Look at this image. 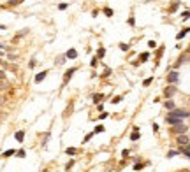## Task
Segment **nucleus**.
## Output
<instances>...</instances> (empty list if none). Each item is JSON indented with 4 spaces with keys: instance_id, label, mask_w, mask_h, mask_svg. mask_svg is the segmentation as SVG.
Segmentation results:
<instances>
[{
    "instance_id": "obj_26",
    "label": "nucleus",
    "mask_w": 190,
    "mask_h": 172,
    "mask_svg": "<svg viewBox=\"0 0 190 172\" xmlns=\"http://www.w3.org/2000/svg\"><path fill=\"white\" fill-rule=\"evenodd\" d=\"M111 72H113V70L109 69V67H106V70H104V74H102L100 77H108V76H111Z\"/></svg>"
},
{
    "instance_id": "obj_1",
    "label": "nucleus",
    "mask_w": 190,
    "mask_h": 172,
    "mask_svg": "<svg viewBox=\"0 0 190 172\" xmlns=\"http://www.w3.org/2000/svg\"><path fill=\"white\" fill-rule=\"evenodd\" d=\"M167 116H174V118L185 119V118H190V112L188 111H185V109H173V111H169Z\"/></svg>"
},
{
    "instance_id": "obj_36",
    "label": "nucleus",
    "mask_w": 190,
    "mask_h": 172,
    "mask_svg": "<svg viewBox=\"0 0 190 172\" xmlns=\"http://www.w3.org/2000/svg\"><path fill=\"white\" fill-rule=\"evenodd\" d=\"M18 4H21V0H11L9 2V5H18Z\"/></svg>"
},
{
    "instance_id": "obj_16",
    "label": "nucleus",
    "mask_w": 190,
    "mask_h": 172,
    "mask_svg": "<svg viewBox=\"0 0 190 172\" xmlns=\"http://www.w3.org/2000/svg\"><path fill=\"white\" fill-rule=\"evenodd\" d=\"M12 155H16V151H14V149H7V151H4V153H2V156H4V158H9V156H12Z\"/></svg>"
},
{
    "instance_id": "obj_32",
    "label": "nucleus",
    "mask_w": 190,
    "mask_h": 172,
    "mask_svg": "<svg viewBox=\"0 0 190 172\" xmlns=\"http://www.w3.org/2000/svg\"><path fill=\"white\" fill-rule=\"evenodd\" d=\"M72 165H74V160H71V162L65 165V170H71V169H72Z\"/></svg>"
},
{
    "instance_id": "obj_13",
    "label": "nucleus",
    "mask_w": 190,
    "mask_h": 172,
    "mask_svg": "<svg viewBox=\"0 0 190 172\" xmlns=\"http://www.w3.org/2000/svg\"><path fill=\"white\" fill-rule=\"evenodd\" d=\"M137 139H139V128L136 127V128H134V132L130 134V140H134V142H136Z\"/></svg>"
},
{
    "instance_id": "obj_44",
    "label": "nucleus",
    "mask_w": 190,
    "mask_h": 172,
    "mask_svg": "<svg viewBox=\"0 0 190 172\" xmlns=\"http://www.w3.org/2000/svg\"><path fill=\"white\" fill-rule=\"evenodd\" d=\"M0 49H5V46H4V44H0Z\"/></svg>"
},
{
    "instance_id": "obj_35",
    "label": "nucleus",
    "mask_w": 190,
    "mask_h": 172,
    "mask_svg": "<svg viewBox=\"0 0 190 172\" xmlns=\"http://www.w3.org/2000/svg\"><path fill=\"white\" fill-rule=\"evenodd\" d=\"M178 5H180V2H174V4L171 5V11H176V9H178Z\"/></svg>"
},
{
    "instance_id": "obj_45",
    "label": "nucleus",
    "mask_w": 190,
    "mask_h": 172,
    "mask_svg": "<svg viewBox=\"0 0 190 172\" xmlns=\"http://www.w3.org/2000/svg\"><path fill=\"white\" fill-rule=\"evenodd\" d=\"M0 65H2V60H0Z\"/></svg>"
},
{
    "instance_id": "obj_24",
    "label": "nucleus",
    "mask_w": 190,
    "mask_h": 172,
    "mask_svg": "<svg viewBox=\"0 0 190 172\" xmlns=\"http://www.w3.org/2000/svg\"><path fill=\"white\" fill-rule=\"evenodd\" d=\"M152 83H153V77H146V79L143 81V86H150Z\"/></svg>"
},
{
    "instance_id": "obj_11",
    "label": "nucleus",
    "mask_w": 190,
    "mask_h": 172,
    "mask_svg": "<svg viewBox=\"0 0 190 172\" xmlns=\"http://www.w3.org/2000/svg\"><path fill=\"white\" fill-rule=\"evenodd\" d=\"M190 32V27H187V28H183V30H181V32H180V34L176 35V39H178V40H181V39H183V37H185V35L188 34Z\"/></svg>"
},
{
    "instance_id": "obj_3",
    "label": "nucleus",
    "mask_w": 190,
    "mask_h": 172,
    "mask_svg": "<svg viewBox=\"0 0 190 172\" xmlns=\"http://www.w3.org/2000/svg\"><path fill=\"white\" fill-rule=\"evenodd\" d=\"M187 130H188V128L181 123V125H176V127L173 128V134H176V135H183V134H187Z\"/></svg>"
},
{
    "instance_id": "obj_4",
    "label": "nucleus",
    "mask_w": 190,
    "mask_h": 172,
    "mask_svg": "<svg viewBox=\"0 0 190 172\" xmlns=\"http://www.w3.org/2000/svg\"><path fill=\"white\" fill-rule=\"evenodd\" d=\"M165 123H169V125L176 127V125H181V123H183V119H180V118H174V116H167V118H165Z\"/></svg>"
},
{
    "instance_id": "obj_22",
    "label": "nucleus",
    "mask_w": 190,
    "mask_h": 172,
    "mask_svg": "<svg viewBox=\"0 0 190 172\" xmlns=\"http://www.w3.org/2000/svg\"><path fill=\"white\" fill-rule=\"evenodd\" d=\"M102 132H104V127L102 125H97L95 130H93V134H102Z\"/></svg>"
},
{
    "instance_id": "obj_38",
    "label": "nucleus",
    "mask_w": 190,
    "mask_h": 172,
    "mask_svg": "<svg viewBox=\"0 0 190 172\" xmlns=\"http://www.w3.org/2000/svg\"><path fill=\"white\" fill-rule=\"evenodd\" d=\"M9 60H11V62H16L18 56H16V55H9Z\"/></svg>"
},
{
    "instance_id": "obj_17",
    "label": "nucleus",
    "mask_w": 190,
    "mask_h": 172,
    "mask_svg": "<svg viewBox=\"0 0 190 172\" xmlns=\"http://www.w3.org/2000/svg\"><path fill=\"white\" fill-rule=\"evenodd\" d=\"M144 167H146V163H144V162H139V163L134 165V170H143Z\"/></svg>"
},
{
    "instance_id": "obj_31",
    "label": "nucleus",
    "mask_w": 190,
    "mask_h": 172,
    "mask_svg": "<svg viewBox=\"0 0 190 172\" xmlns=\"http://www.w3.org/2000/svg\"><path fill=\"white\" fill-rule=\"evenodd\" d=\"M178 153H180V151H169V153H167V158H173V156H176Z\"/></svg>"
},
{
    "instance_id": "obj_46",
    "label": "nucleus",
    "mask_w": 190,
    "mask_h": 172,
    "mask_svg": "<svg viewBox=\"0 0 190 172\" xmlns=\"http://www.w3.org/2000/svg\"><path fill=\"white\" fill-rule=\"evenodd\" d=\"M188 148H190V146H188Z\"/></svg>"
},
{
    "instance_id": "obj_14",
    "label": "nucleus",
    "mask_w": 190,
    "mask_h": 172,
    "mask_svg": "<svg viewBox=\"0 0 190 172\" xmlns=\"http://www.w3.org/2000/svg\"><path fill=\"white\" fill-rule=\"evenodd\" d=\"M164 107H165V109H169V111L176 109V105H174V102H173V100H165V102H164Z\"/></svg>"
},
{
    "instance_id": "obj_37",
    "label": "nucleus",
    "mask_w": 190,
    "mask_h": 172,
    "mask_svg": "<svg viewBox=\"0 0 190 172\" xmlns=\"http://www.w3.org/2000/svg\"><path fill=\"white\" fill-rule=\"evenodd\" d=\"M93 135H95V134H93V132H92V134H88V135H86V137H85V142H88V140H90V139L93 137Z\"/></svg>"
},
{
    "instance_id": "obj_6",
    "label": "nucleus",
    "mask_w": 190,
    "mask_h": 172,
    "mask_svg": "<svg viewBox=\"0 0 190 172\" xmlns=\"http://www.w3.org/2000/svg\"><path fill=\"white\" fill-rule=\"evenodd\" d=\"M74 72H76V69H69L65 74H64V84H67V83L71 81V77L74 76Z\"/></svg>"
},
{
    "instance_id": "obj_42",
    "label": "nucleus",
    "mask_w": 190,
    "mask_h": 172,
    "mask_svg": "<svg viewBox=\"0 0 190 172\" xmlns=\"http://www.w3.org/2000/svg\"><path fill=\"white\" fill-rule=\"evenodd\" d=\"M129 153H130L129 149H123V151H121V155H123V156H129Z\"/></svg>"
},
{
    "instance_id": "obj_43",
    "label": "nucleus",
    "mask_w": 190,
    "mask_h": 172,
    "mask_svg": "<svg viewBox=\"0 0 190 172\" xmlns=\"http://www.w3.org/2000/svg\"><path fill=\"white\" fill-rule=\"evenodd\" d=\"M0 30H5V27H4V25H0Z\"/></svg>"
},
{
    "instance_id": "obj_30",
    "label": "nucleus",
    "mask_w": 190,
    "mask_h": 172,
    "mask_svg": "<svg viewBox=\"0 0 190 172\" xmlns=\"http://www.w3.org/2000/svg\"><path fill=\"white\" fill-rule=\"evenodd\" d=\"M97 63H99V62H97V58L93 56V58L90 60V65H92V67H97Z\"/></svg>"
},
{
    "instance_id": "obj_21",
    "label": "nucleus",
    "mask_w": 190,
    "mask_h": 172,
    "mask_svg": "<svg viewBox=\"0 0 190 172\" xmlns=\"http://www.w3.org/2000/svg\"><path fill=\"white\" fill-rule=\"evenodd\" d=\"M65 60H67V58H65V55H62V56H58V58H56V65H62V63H64Z\"/></svg>"
},
{
    "instance_id": "obj_20",
    "label": "nucleus",
    "mask_w": 190,
    "mask_h": 172,
    "mask_svg": "<svg viewBox=\"0 0 190 172\" xmlns=\"http://www.w3.org/2000/svg\"><path fill=\"white\" fill-rule=\"evenodd\" d=\"M65 153L72 156V155H77V149H76V148H67V149H65Z\"/></svg>"
},
{
    "instance_id": "obj_39",
    "label": "nucleus",
    "mask_w": 190,
    "mask_h": 172,
    "mask_svg": "<svg viewBox=\"0 0 190 172\" xmlns=\"http://www.w3.org/2000/svg\"><path fill=\"white\" fill-rule=\"evenodd\" d=\"M28 67L34 69V67H35V60H30V62H28Z\"/></svg>"
},
{
    "instance_id": "obj_18",
    "label": "nucleus",
    "mask_w": 190,
    "mask_h": 172,
    "mask_svg": "<svg viewBox=\"0 0 190 172\" xmlns=\"http://www.w3.org/2000/svg\"><path fill=\"white\" fill-rule=\"evenodd\" d=\"M104 55H106V49L104 47H99L97 49V58H104Z\"/></svg>"
},
{
    "instance_id": "obj_28",
    "label": "nucleus",
    "mask_w": 190,
    "mask_h": 172,
    "mask_svg": "<svg viewBox=\"0 0 190 172\" xmlns=\"http://www.w3.org/2000/svg\"><path fill=\"white\" fill-rule=\"evenodd\" d=\"M148 47H150V49H155V47H157V42H155V40H150V42H148Z\"/></svg>"
},
{
    "instance_id": "obj_12",
    "label": "nucleus",
    "mask_w": 190,
    "mask_h": 172,
    "mask_svg": "<svg viewBox=\"0 0 190 172\" xmlns=\"http://www.w3.org/2000/svg\"><path fill=\"white\" fill-rule=\"evenodd\" d=\"M102 99H104V95H102V93H93V95H92V100H93L95 104H99Z\"/></svg>"
},
{
    "instance_id": "obj_40",
    "label": "nucleus",
    "mask_w": 190,
    "mask_h": 172,
    "mask_svg": "<svg viewBox=\"0 0 190 172\" xmlns=\"http://www.w3.org/2000/svg\"><path fill=\"white\" fill-rule=\"evenodd\" d=\"M106 118H108V112H102V114L99 116V119H106Z\"/></svg>"
},
{
    "instance_id": "obj_19",
    "label": "nucleus",
    "mask_w": 190,
    "mask_h": 172,
    "mask_svg": "<svg viewBox=\"0 0 190 172\" xmlns=\"http://www.w3.org/2000/svg\"><path fill=\"white\" fill-rule=\"evenodd\" d=\"M148 58H150V53H141L139 55V62H146Z\"/></svg>"
},
{
    "instance_id": "obj_8",
    "label": "nucleus",
    "mask_w": 190,
    "mask_h": 172,
    "mask_svg": "<svg viewBox=\"0 0 190 172\" xmlns=\"http://www.w3.org/2000/svg\"><path fill=\"white\" fill-rule=\"evenodd\" d=\"M176 142H178L180 146H187V144H188L190 140H188V137H187V135L183 134V135H178V139H176Z\"/></svg>"
},
{
    "instance_id": "obj_5",
    "label": "nucleus",
    "mask_w": 190,
    "mask_h": 172,
    "mask_svg": "<svg viewBox=\"0 0 190 172\" xmlns=\"http://www.w3.org/2000/svg\"><path fill=\"white\" fill-rule=\"evenodd\" d=\"M176 91H178V88H176V86H167V88L164 90V95H165L167 99H171V97H173Z\"/></svg>"
},
{
    "instance_id": "obj_25",
    "label": "nucleus",
    "mask_w": 190,
    "mask_h": 172,
    "mask_svg": "<svg viewBox=\"0 0 190 172\" xmlns=\"http://www.w3.org/2000/svg\"><path fill=\"white\" fill-rule=\"evenodd\" d=\"M25 155H27V153H25V149H19V151H16V156H18V158H25Z\"/></svg>"
},
{
    "instance_id": "obj_29",
    "label": "nucleus",
    "mask_w": 190,
    "mask_h": 172,
    "mask_svg": "<svg viewBox=\"0 0 190 172\" xmlns=\"http://www.w3.org/2000/svg\"><path fill=\"white\" fill-rule=\"evenodd\" d=\"M67 7H69V4H58V9H60V11H65Z\"/></svg>"
},
{
    "instance_id": "obj_15",
    "label": "nucleus",
    "mask_w": 190,
    "mask_h": 172,
    "mask_svg": "<svg viewBox=\"0 0 190 172\" xmlns=\"http://www.w3.org/2000/svg\"><path fill=\"white\" fill-rule=\"evenodd\" d=\"M180 153H183L187 158H190V148H188V146H183V148L180 149Z\"/></svg>"
},
{
    "instance_id": "obj_10",
    "label": "nucleus",
    "mask_w": 190,
    "mask_h": 172,
    "mask_svg": "<svg viewBox=\"0 0 190 172\" xmlns=\"http://www.w3.org/2000/svg\"><path fill=\"white\" fill-rule=\"evenodd\" d=\"M14 139H16L18 142H23V139H25V132H23V130H18V132L14 134Z\"/></svg>"
},
{
    "instance_id": "obj_34",
    "label": "nucleus",
    "mask_w": 190,
    "mask_h": 172,
    "mask_svg": "<svg viewBox=\"0 0 190 172\" xmlns=\"http://www.w3.org/2000/svg\"><path fill=\"white\" fill-rule=\"evenodd\" d=\"M111 102H113V104H120V102H121V97H114Z\"/></svg>"
},
{
    "instance_id": "obj_41",
    "label": "nucleus",
    "mask_w": 190,
    "mask_h": 172,
    "mask_svg": "<svg viewBox=\"0 0 190 172\" xmlns=\"http://www.w3.org/2000/svg\"><path fill=\"white\" fill-rule=\"evenodd\" d=\"M4 79H5V72H4V70H0V81H4Z\"/></svg>"
},
{
    "instance_id": "obj_2",
    "label": "nucleus",
    "mask_w": 190,
    "mask_h": 172,
    "mask_svg": "<svg viewBox=\"0 0 190 172\" xmlns=\"http://www.w3.org/2000/svg\"><path fill=\"white\" fill-rule=\"evenodd\" d=\"M178 79H180V74H178L176 70H171V72L167 74V83H169V84H176Z\"/></svg>"
},
{
    "instance_id": "obj_27",
    "label": "nucleus",
    "mask_w": 190,
    "mask_h": 172,
    "mask_svg": "<svg viewBox=\"0 0 190 172\" xmlns=\"http://www.w3.org/2000/svg\"><path fill=\"white\" fill-rule=\"evenodd\" d=\"M118 47H120L121 51H129V47H130V46H129V44H120Z\"/></svg>"
},
{
    "instance_id": "obj_33",
    "label": "nucleus",
    "mask_w": 190,
    "mask_h": 172,
    "mask_svg": "<svg viewBox=\"0 0 190 172\" xmlns=\"http://www.w3.org/2000/svg\"><path fill=\"white\" fill-rule=\"evenodd\" d=\"M188 18H190V12L188 11H185V12L181 14V19H188Z\"/></svg>"
},
{
    "instance_id": "obj_9",
    "label": "nucleus",
    "mask_w": 190,
    "mask_h": 172,
    "mask_svg": "<svg viewBox=\"0 0 190 172\" xmlns=\"http://www.w3.org/2000/svg\"><path fill=\"white\" fill-rule=\"evenodd\" d=\"M46 76H48V70H42V72H39L37 76H35V83H40V81H44V79H46Z\"/></svg>"
},
{
    "instance_id": "obj_7",
    "label": "nucleus",
    "mask_w": 190,
    "mask_h": 172,
    "mask_svg": "<svg viewBox=\"0 0 190 172\" xmlns=\"http://www.w3.org/2000/svg\"><path fill=\"white\" fill-rule=\"evenodd\" d=\"M65 58H67V60H74V58H77V51L74 49V47H71V49L65 53Z\"/></svg>"
},
{
    "instance_id": "obj_23",
    "label": "nucleus",
    "mask_w": 190,
    "mask_h": 172,
    "mask_svg": "<svg viewBox=\"0 0 190 172\" xmlns=\"http://www.w3.org/2000/svg\"><path fill=\"white\" fill-rule=\"evenodd\" d=\"M104 14H106L108 18H111V16H113L114 12H113V9H109V7H106V9H104Z\"/></svg>"
}]
</instances>
